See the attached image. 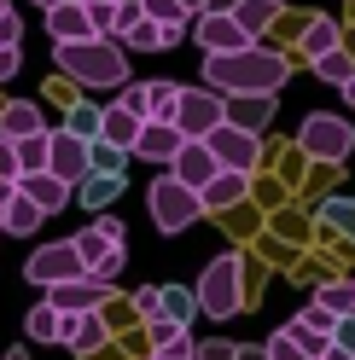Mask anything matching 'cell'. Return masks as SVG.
Listing matches in <instances>:
<instances>
[{
  "instance_id": "obj_52",
  "label": "cell",
  "mask_w": 355,
  "mask_h": 360,
  "mask_svg": "<svg viewBox=\"0 0 355 360\" xmlns=\"http://www.w3.org/2000/svg\"><path fill=\"white\" fill-rule=\"evenodd\" d=\"M315 360H355V349H338V343H326V349H320Z\"/></svg>"
},
{
  "instance_id": "obj_27",
  "label": "cell",
  "mask_w": 355,
  "mask_h": 360,
  "mask_svg": "<svg viewBox=\"0 0 355 360\" xmlns=\"http://www.w3.org/2000/svg\"><path fill=\"white\" fill-rule=\"evenodd\" d=\"M338 47V18H309L303 24V58H320Z\"/></svg>"
},
{
  "instance_id": "obj_12",
  "label": "cell",
  "mask_w": 355,
  "mask_h": 360,
  "mask_svg": "<svg viewBox=\"0 0 355 360\" xmlns=\"http://www.w3.org/2000/svg\"><path fill=\"white\" fill-rule=\"evenodd\" d=\"M198 18V30H192V41L204 53H239V47H251V35L233 24V12H192Z\"/></svg>"
},
{
  "instance_id": "obj_59",
  "label": "cell",
  "mask_w": 355,
  "mask_h": 360,
  "mask_svg": "<svg viewBox=\"0 0 355 360\" xmlns=\"http://www.w3.org/2000/svg\"><path fill=\"white\" fill-rule=\"evenodd\" d=\"M0 221H6V210H0ZM0 238H6V233H0Z\"/></svg>"
},
{
  "instance_id": "obj_28",
  "label": "cell",
  "mask_w": 355,
  "mask_h": 360,
  "mask_svg": "<svg viewBox=\"0 0 355 360\" xmlns=\"http://www.w3.org/2000/svg\"><path fill=\"white\" fill-rule=\"evenodd\" d=\"M140 18L163 24V35H169V41H181V35H187V12L175 6V0H140Z\"/></svg>"
},
{
  "instance_id": "obj_32",
  "label": "cell",
  "mask_w": 355,
  "mask_h": 360,
  "mask_svg": "<svg viewBox=\"0 0 355 360\" xmlns=\"http://www.w3.org/2000/svg\"><path fill=\"white\" fill-rule=\"evenodd\" d=\"M175 99H181V87H175V82H146V117L169 122L175 117Z\"/></svg>"
},
{
  "instance_id": "obj_60",
  "label": "cell",
  "mask_w": 355,
  "mask_h": 360,
  "mask_svg": "<svg viewBox=\"0 0 355 360\" xmlns=\"http://www.w3.org/2000/svg\"><path fill=\"white\" fill-rule=\"evenodd\" d=\"M146 360H158V354H146Z\"/></svg>"
},
{
  "instance_id": "obj_35",
  "label": "cell",
  "mask_w": 355,
  "mask_h": 360,
  "mask_svg": "<svg viewBox=\"0 0 355 360\" xmlns=\"http://www.w3.org/2000/svg\"><path fill=\"white\" fill-rule=\"evenodd\" d=\"M64 128H70L76 140H99V105H70V117H64Z\"/></svg>"
},
{
  "instance_id": "obj_23",
  "label": "cell",
  "mask_w": 355,
  "mask_h": 360,
  "mask_svg": "<svg viewBox=\"0 0 355 360\" xmlns=\"http://www.w3.org/2000/svg\"><path fill=\"white\" fill-rule=\"evenodd\" d=\"M158 314L175 320V326H192L198 320V297H192L187 285H158Z\"/></svg>"
},
{
  "instance_id": "obj_46",
  "label": "cell",
  "mask_w": 355,
  "mask_h": 360,
  "mask_svg": "<svg viewBox=\"0 0 355 360\" xmlns=\"http://www.w3.org/2000/svg\"><path fill=\"white\" fill-rule=\"evenodd\" d=\"M198 360H233V343H221V337H216V343H204V349H192Z\"/></svg>"
},
{
  "instance_id": "obj_51",
  "label": "cell",
  "mask_w": 355,
  "mask_h": 360,
  "mask_svg": "<svg viewBox=\"0 0 355 360\" xmlns=\"http://www.w3.org/2000/svg\"><path fill=\"white\" fill-rule=\"evenodd\" d=\"M12 198H18V174H0V210H6Z\"/></svg>"
},
{
  "instance_id": "obj_13",
  "label": "cell",
  "mask_w": 355,
  "mask_h": 360,
  "mask_svg": "<svg viewBox=\"0 0 355 360\" xmlns=\"http://www.w3.org/2000/svg\"><path fill=\"white\" fill-rule=\"evenodd\" d=\"M47 169L76 186V180L87 174V140H76L70 128H47Z\"/></svg>"
},
{
  "instance_id": "obj_20",
  "label": "cell",
  "mask_w": 355,
  "mask_h": 360,
  "mask_svg": "<svg viewBox=\"0 0 355 360\" xmlns=\"http://www.w3.org/2000/svg\"><path fill=\"white\" fill-rule=\"evenodd\" d=\"M47 35H53V41H82V35H94V24H87V12H82V0L47 6Z\"/></svg>"
},
{
  "instance_id": "obj_61",
  "label": "cell",
  "mask_w": 355,
  "mask_h": 360,
  "mask_svg": "<svg viewBox=\"0 0 355 360\" xmlns=\"http://www.w3.org/2000/svg\"><path fill=\"white\" fill-rule=\"evenodd\" d=\"M187 360H198V354H187Z\"/></svg>"
},
{
  "instance_id": "obj_41",
  "label": "cell",
  "mask_w": 355,
  "mask_h": 360,
  "mask_svg": "<svg viewBox=\"0 0 355 360\" xmlns=\"http://www.w3.org/2000/svg\"><path fill=\"white\" fill-rule=\"evenodd\" d=\"M18 41H24V18L6 6V12H0V47H18Z\"/></svg>"
},
{
  "instance_id": "obj_30",
  "label": "cell",
  "mask_w": 355,
  "mask_h": 360,
  "mask_svg": "<svg viewBox=\"0 0 355 360\" xmlns=\"http://www.w3.org/2000/svg\"><path fill=\"white\" fill-rule=\"evenodd\" d=\"M24 331H30V343H58V308L53 302H35L30 320H24Z\"/></svg>"
},
{
  "instance_id": "obj_7",
  "label": "cell",
  "mask_w": 355,
  "mask_h": 360,
  "mask_svg": "<svg viewBox=\"0 0 355 360\" xmlns=\"http://www.w3.org/2000/svg\"><path fill=\"white\" fill-rule=\"evenodd\" d=\"M228 117V99L216 94V87H181V99H175V128H181V140H204V134Z\"/></svg>"
},
{
  "instance_id": "obj_11",
  "label": "cell",
  "mask_w": 355,
  "mask_h": 360,
  "mask_svg": "<svg viewBox=\"0 0 355 360\" xmlns=\"http://www.w3.org/2000/svg\"><path fill=\"white\" fill-rule=\"evenodd\" d=\"M47 302L58 308V314H82V308H105L111 302V279H58V285H47Z\"/></svg>"
},
{
  "instance_id": "obj_58",
  "label": "cell",
  "mask_w": 355,
  "mask_h": 360,
  "mask_svg": "<svg viewBox=\"0 0 355 360\" xmlns=\"http://www.w3.org/2000/svg\"><path fill=\"white\" fill-rule=\"evenodd\" d=\"M6 6H12V0H0V12H6Z\"/></svg>"
},
{
  "instance_id": "obj_15",
  "label": "cell",
  "mask_w": 355,
  "mask_h": 360,
  "mask_svg": "<svg viewBox=\"0 0 355 360\" xmlns=\"http://www.w3.org/2000/svg\"><path fill=\"white\" fill-rule=\"evenodd\" d=\"M175 146H181V128L175 122H158V117H146L140 122V134H135V146H128V157H140V163H169L175 157Z\"/></svg>"
},
{
  "instance_id": "obj_14",
  "label": "cell",
  "mask_w": 355,
  "mask_h": 360,
  "mask_svg": "<svg viewBox=\"0 0 355 360\" xmlns=\"http://www.w3.org/2000/svg\"><path fill=\"white\" fill-rule=\"evenodd\" d=\"M18 192L30 198V204L41 215H58V210H70V180H58L53 169H30V174H18Z\"/></svg>"
},
{
  "instance_id": "obj_47",
  "label": "cell",
  "mask_w": 355,
  "mask_h": 360,
  "mask_svg": "<svg viewBox=\"0 0 355 360\" xmlns=\"http://www.w3.org/2000/svg\"><path fill=\"white\" fill-rule=\"evenodd\" d=\"M135 18H140V0H117V35L135 24Z\"/></svg>"
},
{
  "instance_id": "obj_21",
  "label": "cell",
  "mask_w": 355,
  "mask_h": 360,
  "mask_svg": "<svg viewBox=\"0 0 355 360\" xmlns=\"http://www.w3.org/2000/svg\"><path fill=\"white\" fill-rule=\"evenodd\" d=\"M140 122L146 117H135V110H128V105H105L99 110V140H111V146H135V134H140Z\"/></svg>"
},
{
  "instance_id": "obj_2",
  "label": "cell",
  "mask_w": 355,
  "mask_h": 360,
  "mask_svg": "<svg viewBox=\"0 0 355 360\" xmlns=\"http://www.w3.org/2000/svg\"><path fill=\"white\" fill-rule=\"evenodd\" d=\"M53 64L82 87H123L128 82V47L117 35H82V41H53Z\"/></svg>"
},
{
  "instance_id": "obj_19",
  "label": "cell",
  "mask_w": 355,
  "mask_h": 360,
  "mask_svg": "<svg viewBox=\"0 0 355 360\" xmlns=\"http://www.w3.org/2000/svg\"><path fill=\"white\" fill-rule=\"evenodd\" d=\"M70 198H82L87 210H105L111 198H123V174H105V169H87L76 186H70Z\"/></svg>"
},
{
  "instance_id": "obj_18",
  "label": "cell",
  "mask_w": 355,
  "mask_h": 360,
  "mask_svg": "<svg viewBox=\"0 0 355 360\" xmlns=\"http://www.w3.org/2000/svg\"><path fill=\"white\" fill-rule=\"evenodd\" d=\"M228 122L262 134V128L274 122V94H233V99H228Z\"/></svg>"
},
{
  "instance_id": "obj_29",
  "label": "cell",
  "mask_w": 355,
  "mask_h": 360,
  "mask_svg": "<svg viewBox=\"0 0 355 360\" xmlns=\"http://www.w3.org/2000/svg\"><path fill=\"white\" fill-rule=\"evenodd\" d=\"M315 302H320L326 314H355V279H326V285H315Z\"/></svg>"
},
{
  "instance_id": "obj_34",
  "label": "cell",
  "mask_w": 355,
  "mask_h": 360,
  "mask_svg": "<svg viewBox=\"0 0 355 360\" xmlns=\"http://www.w3.org/2000/svg\"><path fill=\"white\" fill-rule=\"evenodd\" d=\"M309 64H315V76H320V82H332V87H338V82H344V76L355 70V58H349L344 47H332V53H320V58H309Z\"/></svg>"
},
{
  "instance_id": "obj_6",
  "label": "cell",
  "mask_w": 355,
  "mask_h": 360,
  "mask_svg": "<svg viewBox=\"0 0 355 360\" xmlns=\"http://www.w3.org/2000/svg\"><path fill=\"white\" fill-rule=\"evenodd\" d=\"M204 146H210V157H216V169H239V174H251V169H256V157H262V134H251V128H239V122L221 117V122L204 134Z\"/></svg>"
},
{
  "instance_id": "obj_9",
  "label": "cell",
  "mask_w": 355,
  "mask_h": 360,
  "mask_svg": "<svg viewBox=\"0 0 355 360\" xmlns=\"http://www.w3.org/2000/svg\"><path fill=\"white\" fill-rule=\"evenodd\" d=\"M70 244H76V256H82V274H87V279H111V274L123 267V256H128V244L105 238L99 227H82Z\"/></svg>"
},
{
  "instance_id": "obj_45",
  "label": "cell",
  "mask_w": 355,
  "mask_h": 360,
  "mask_svg": "<svg viewBox=\"0 0 355 360\" xmlns=\"http://www.w3.org/2000/svg\"><path fill=\"white\" fill-rule=\"evenodd\" d=\"M94 227H99L105 238H117V244H128V227H123V221H117V215H99V221H94Z\"/></svg>"
},
{
  "instance_id": "obj_4",
  "label": "cell",
  "mask_w": 355,
  "mask_h": 360,
  "mask_svg": "<svg viewBox=\"0 0 355 360\" xmlns=\"http://www.w3.org/2000/svg\"><path fill=\"white\" fill-rule=\"evenodd\" d=\"M146 204H151V221H158V233H187L198 215H204V198H198L192 186H181L169 169L151 180V192H146Z\"/></svg>"
},
{
  "instance_id": "obj_53",
  "label": "cell",
  "mask_w": 355,
  "mask_h": 360,
  "mask_svg": "<svg viewBox=\"0 0 355 360\" xmlns=\"http://www.w3.org/2000/svg\"><path fill=\"white\" fill-rule=\"evenodd\" d=\"M338 87H344V99H349V105H355V70H349V76H344V82H338Z\"/></svg>"
},
{
  "instance_id": "obj_24",
  "label": "cell",
  "mask_w": 355,
  "mask_h": 360,
  "mask_svg": "<svg viewBox=\"0 0 355 360\" xmlns=\"http://www.w3.org/2000/svg\"><path fill=\"white\" fill-rule=\"evenodd\" d=\"M35 128H47V122H41V105L12 99L6 110H0V134H6V140H24V134H35Z\"/></svg>"
},
{
  "instance_id": "obj_17",
  "label": "cell",
  "mask_w": 355,
  "mask_h": 360,
  "mask_svg": "<svg viewBox=\"0 0 355 360\" xmlns=\"http://www.w3.org/2000/svg\"><path fill=\"white\" fill-rule=\"evenodd\" d=\"M245 192H251V174H239V169H216L204 186H198L204 210H233V204H245Z\"/></svg>"
},
{
  "instance_id": "obj_50",
  "label": "cell",
  "mask_w": 355,
  "mask_h": 360,
  "mask_svg": "<svg viewBox=\"0 0 355 360\" xmlns=\"http://www.w3.org/2000/svg\"><path fill=\"white\" fill-rule=\"evenodd\" d=\"M233 360H268V349L262 343H233Z\"/></svg>"
},
{
  "instance_id": "obj_40",
  "label": "cell",
  "mask_w": 355,
  "mask_h": 360,
  "mask_svg": "<svg viewBox=\"0 0 355 360\" xmlns=\"http://www.w3.org/2000/svg\"><path fill=\"white\" fill-rule=\"evenodd\" d=\"M262 349H268V360H315V354H303V349H297V343H292L285 331H274V337H268Z\"/></svg>"
},
{
  "instance_id": "obj_33",
  "label": "cell",
  "mask_w": 355,
  "mask_h": 360,
  "mask_svg": "<svg viewBox=\"0 0 355 360\" xmlns=\"http://www.w3.org/2000/svg\"><path fill=\"white\" fill-rule=\"evenodd\" d=\"M128 151L111 146V140H87V169H105V174H128Z\"/></svg>"
},
{
  "instance_id": "obj_56",
  "label": "cell",
  "mask_w": 355,
  "mask_h": 360,
  "mask_svg": "<svg viewBox=\"0 0 355 360\" xmlns=\"http://www.w3.org/2000/svg\"><path fill=\"white\" fill-rule=\"evenodd\" d=\"M6 360H30V349H12V354H6Z\"/></svg>"
},
{
  "instance_id": "obj_3",
  "label": "cell",
  "mask_w": 355,
  "mask_h": 360,
  "mask_svg": "<svg viewBox=\"0 0 355 360\" xmlns=\"http://www.w3.org/2000/svg\"><path fill=\"white\" fill-rule=\"evenodd\" d=\"M192 297H198V314H210V320H233V314H245V290H239V256H216L204 274H198Z\"/></svg>"
},
{
  "instance_id": "obj_44",
  "label": "cell",
  "mask_w": 355,
  "mask_h": 360,
  "mask_svg": "<svg viewBox=\"0 0 355 360\" xmlns=\"http://www.w3.org/2000/svg\"><path fill=\"white\" fill-rule=\"evenodd\" d=\"M135 314H140V320L158 314V285H140V290H135Z\"/></svg>"
},
{
  "instance_id": "obj_5",
  "label": "cell",
  "mask_w": 355,
  "mask_h": 360,
  "mask_svg": "<svg viewBox=\"0 0 355 360\" xmlns=\"http://www.w3.org/2000/svg\"><path fill=\"white\" fill-rule=\"evenodd\" d=\"M297 146L309 157H320V163H344V157L355 151V128L344 117H332V110H309L303 128H297Z\"/></svg>"
},
{
  "instance_id": "obj_16",
  "label": "cell",
  "mask_w": 355,
  "mask_h": 360,
  "mask_svg": "<svg viewBox=\"0 0 355 360\" xmlns=\"http://www.w3.org/2000/svg\"><path fill=\"white\" fill-rule=\"evenodd\" d=\"M175 180H181V186H204V180L216 174V157H210V146L204 140H181V146H175V157H169V163H163Z\"/></svg>"
},
{
  "instance_id": "obj_1",
  "label": "cell",
  "mask_w": 355,
  "mask_h": 360,
  "mask_svg": "<svg viewBox=\"0 0 355 360\" xmlns=\"http://www.w3.org/2000/svg\"><path fill=\"white\" fill-rule=\"evenodd\" d=\"M285 76H292L285 53L262 47V41H251V47H239V53H204V87H216L221 99H233V94H280Z\"/></svg>"
},
{
  "instance_id": "obj_42",
  "label": "cell",
  "mask_w": 355,
  "mask_h": 360,
  "mask_svg": "<svg viewBox=\"0 0 355 360\" xmlns=\"http://www.w3.org/2000/svg\"><path fill=\"white\" fill-rule=\"evenodd\" d=\"M117 105H128L135 117H146V82H123V99Z\"/></svg>"
},
{
  "instance_id": "obj_37",
  "label": "cell",
  "mask_w": 355,
  "mask_h": 360,
  "mask_svg": "<svg viewBox=\"0 0 355 360\" xmlns=\"http://www.w3.org/2000/svg\"><path fill=\"white\" fill-rule=\"evenodd\" d=\"M332 320H338V314H326L320 302H309V308L297 314V320H292V326H303V331H320V337H326V343H332Z\"/></svg>"
},
{
  "instance_id": "obj_49",
  "label": "cell",
  "mask_w": 355,
  "mask_h": 360,
  "mask_svg": "<svg viewBox=\"0 0 355 360\" xmlns=\"http://www.w3.org/2000/svg\"><path fill=\"white\" fill-rule=\"evenodd\" d=\"M18 76V47H0V82Z\"/></svg>"
},
{
  "instance_id": "obj_54",
  "label": "cell",
  "mask_w": 355,
  "mask_h": 360,
  "mask_svg": "<svg viewBox=\"0 0 355 360\" xmlns=\"http://www.w3.org/2000/svg\"><path fill=\"white\" fill-rule=\"evenodd\" d=\"M175 6H181V12L192 18V12H204V0H175Z\"/></svg>"
},
{
  "instance_id": "obj_39",
  "label": "cell",
  "mask_w": 355,
  "mask_h": 360,
  "mask_svg": "<svg viewBox=\"0 0 355 360\" xmlns=\"http://www.w3.org/2000/svg\"><path fill=\"white\" fill-rule=\"evenodd\" d=\"M326 221H332L338 233L355 238V204H349V198H332V204H326Z\"/></svg>"
},
{
  "instance_id": "obj_8",
  "label": "cell",
  "mask_w": 355,
  "mask_h": 360,
  "mask_svg": "<svg viewBox=\"0 0 355 360\" xmlns=\"http://www.w3.org/2000/svg\"><path fill=\"white\" fill-rule=\"evenodd\" d=\"M24 279L30 285H58V279H82V256H76V244L70 238H53V244H41V250L24 262Z\"/></svg>"
},
{
  "instance_id": "obj_31",
  "label": "cell",
  "mask_w": 355,
  "mask_h": 360,
  "mask_svg": "<svg viewBox=\"0 0 355 360\" xmlns=\"http://www.w3.org/2000/svg\"><path fill=\"white\" fill-rule=\"evenodd\" d=\"M12 146H18V174H30V169H47V128L24 134V140H12Z\"/></svg>"
},
{
  "instance_id": "obj_38",
  "label": "cell",
  "mask_w": 355,
  "mask_h": 360,
  "mask_svg": "<svg viewBox=\"0 0 355 360\" xmlns=\"http://www.w3.org/2000/svg\"><path fill=\"white\" fill-rule=\"evenodd\" d=\"M151 354H158V360H187V354H192V337H187V326H181V331H169L163 343H151Z\"/></svg>"
},
{
  "instance_id": "obj_55",
  "label": "cell",
  "mask_w": 355,
  "mask_h": 360,
  "mask_svg": "<svg viewBox=\"0 0 355 360\" xmlns=\"http://www.w3.org/2000/svg\"><path fill=\"white\" fill-rule=\"evenodd\" d=\"M204 12H233V0H204Z\"/></svg>"
},
{
  "instance_id": "obj_36",
  "label": "cell",
  "mask_w": 355,
  "mask_h": 360,
  "mask_svg": "<svg viewBox=\"0 0 355 360\" xmlns=\"http://www.w3.org/2000/svg\"><path fill=\"white\" fill-rule=\"evenodd\" d=\"M87 24H94V35H117V0H82Z\"/></svg>"
},
{
  "instance_id": "obj_26",
  "label": "cell",
  "mask_w": 355,
  "mask_h": 360,
  "mask_svg": "<svg viewBox=\"0 0 355 360\" xmlns=\"http://www.w3.org/2000/svg\"><path fill=\"white\" fill-rule=\"evenodd\" d=\"M117 41H123V47H135V53H163V47H175V41L163 35V24H151V18H135Z\"/></svg>"
},
{
  "instance_id": "obj_43",
  "label": "cell",
  "mask_w": 355,
  "mask_h": 360,
  "mask_svg": "<svg viewBox=\"0 0 355 360\" xmlns=\"http://www.w3.org/2000/svg\"><path fill=\"white\" fill-rule=\"evenodd\" d=\"M332 343H338V349H355V314H338V320H332Z\"/></svg>"
},
{
  "instance_id": "obj_57",
  "label": "cell",
  "mask_w": 355,
  "mask_h": 360,
  "mask_svg": "<svg viewBox=\"0 0 355 360\" xmlns=\"http://www.w3.org/2000/svg\"><path fill=\"white\" fill-rule=\"evenodd\" d=\"M35 6H41V12H47V6H64V0H35Z\"/></svg>"
},
{
  "instance_id": "obj_22",
  "label": "cell",
  "mask_w": 355,
  "mask_h": 360,
  "mask_svg": "<svg viewBox=\"0 0 355 360\" xmlns=\"http://www.w3.org/2000/svg\"><path fill=\"white\" fill-rule=\"evenodd\" d=\"M274 18H280V0H233V24L251 41H262V30H268Z\"/></svg>"
},
{
  "instance_id": "obj_25",
  "label": "cell",
  "mask_w": 355,
  "mask_h": 360,
  "mask_svg": "<svg viewBox=\"0 0 355 360\" xmlns=\"http://www.w3.org/2000/svg\"><path fill=\"white\" fill-rule=\"evenodd\" d=\"M41 221H47V215H41V210L30 204V198L18 192L12 204H6V221H0V233H6V238H30V233L41 227Z\"/></svg>"
},
{
  "instance_id": "obj_10",
  "label": "cell",
  "mask_w": 355,
  "mask_h": 360,
  "mask_svg": "<svg viewBox=\"0 0 355 360\" xmlns=\"http://www.w3.org/2000/svg\"><path fill=\"white\" fill-rule=\"evenodd\" d=\"M58 343L70 354H99L111 343V331L99 320V308H82V314H58Z\"/></svg>"
},
{
  "instance_id": "obj_48",
  "label": "cell",
  "mask_w": 355,
  "mask_h": 360,
  "mask_svg": "<svg viewBox=\"0 0 355 360\" xmlns=\"http://www.w3.org/2000/svg\"><path fill=\"white\" fill-rule=\"evenodd\" d=\"M0 174H18V146L0 134Z\"/></svg>"
}]
</instances>
